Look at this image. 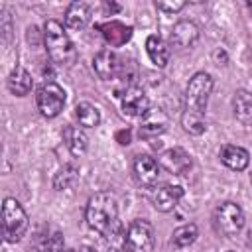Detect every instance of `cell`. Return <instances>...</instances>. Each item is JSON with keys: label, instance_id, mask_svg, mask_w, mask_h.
Segmentation results:
<instances>
[{"label": "cell", "instance_id": "obj_1", "mask_svg": "<svg viewBox=\"0 0 252 252\" xmlns=\"http://www.w3.org/2000/svg\"><path fill=\"white\" fill-rule=\"evenodd\" d=\"M213 91V77L205 71L195 73L185 89V100H183V112H181V126L185 132L199 136L207 128L205 110L209 102V94Z\"/></svg>", "mask_w": 252, "mask_h": 252}, {"label": "cell", "instance_id": "obj_2", "mask_svg": "<svg viewBox=\"0 0 252 252\" xmlns=\"http://www.w3.org/2000/svg\"><path fill=\"white\" fill-rule=\"evenodd\" d=\"M87 224L98 232L100 236H106L110 230H114L118 222V201L112 193L108 191H98L94 193L85 209Z\"/></svg>", "mask_w": 252, "mask_h": 252}, {"label": "cell", "instance_id": "obj_3", "mask_svg": "<svg viewBox=\"0 0 252 252\" xmlns=\"http://www.w3.org/2000/svg\"><path fill=\"white\" fill-rule=\"evenodd\" d=\"M43 43L47 49V55L53 65L57 67H71L77 59L75 45L63 26L57 20H47L43 26Z\"/></svg>", "mask_w": 252, "mask_h": 252}, {"label": "cell", "instance_id": "obj_4", "mask_svg": "<svg viewBox=\"0 0 252 252\" xmlns=\"http://www.w3.org/2000/svg\"><path fill=\"white\" fill-rule=\"evenodd\" d=\"M244 226V211L238 203L224 201L220 203L213 213V228L217 234L230 238L236 236Z\"/></svg>", "mask_w": 252, "mask_h": 252}, {"label": "cell", "instance_id": "obj_5", "mask_svg": "<svg viewBox=\"0 0 252 252\" xmlns=\"http://www.w3.org/2000/svg\"><path fill=\"white\" fill-rule=\"evenodd\" d=\"M2 228H4V240L6 242H18L28 230V215L24 207L8 197L2 205Z\"/></svg>", "mask_w": 252, "mask_h": 252}, {"label": "cell", "instance_id": "obj_6", "mask_svg": "<svg viewBox=\"0 0 252 252\" xmlns=\"http://www.w3.org/2000/svg\"><path fill=\"white\" fill-rule=\"evenodd\" d=\"M126 246L130 252H154L156 232L152 222H148L146 219L132 220L126 230Z\"/></svg>", "mask_w": 252, "mask_h": 252}, {"label": "cell", "instance_id": "obj_7", "mask_svg": "<svg viewBox=\"0 0 252 252\" xmlns=\"http://www.w3.org/2000/svg\"><path fill=\"white\" fill-rule=\"evenodd\" d=\"M65 98H67L65 91L57 83L49 81V83L41 85L39 91H37V110H39V114L45 116V118H55L63 110Z\"/></svg>", "mask_w": 252, "mask_h": 252}, {"label": "cell", "instance_id": "obj_8", "mask_svg": "<svg viewBox=\"0 0 252 252\" xmlns=\"http://www.w3.org/2000/svg\"><path fill=\"white\" fill-rule=\"evenodd\" d=\"M132 171H134L136 181L142 187H152V185H156V181L159 177V161L148 154H140L134 158Z\"/></svg>", "mask_w": 252, "mask_h": 252}, {"label": "cell", "instance_id": "obj_9", "mask_svg": "<svg viewBox=\"0 0 252 252\" xmlns=\"http://www.w3.org/2000/svg\"><path fill=\"white\" fill-rule=\"evenodd\" d=\"M150 110V100L144 93V89L132 85L122 94V112L128 116H146Z\"/></svg>", "mask_w": 252, "mask_h": 252}, {"label": "cell", "instance_id": "obj_10", "mask_svg": "<svg viewBox=\"0 0 252 252\" xmlns=\"http://www.w3.org/2000/svg\"><path fill=\"white\" fill-rule=\"evenodd\" d=\"M120 67H122V63L112 49H100L93 59V69L98 75V79H102V81H110V79L118 77Z\"/></svg>", "mask_w": 252, "mask_h": 252}, {"label": "cell", "instance_id": "obj_11", "mask_svg": "<svg viewBox=\"0 0 252 252\" xmlns=\"http://www.w3.org/2000/svg\"><path fill=\"white\" fill-rule=\"evenodd\" d=\"M159 165L173 175H183L191 167V156L183 148H169L159 154Z\"/></svg>", "mask_w": 252, "mask_h": 252}, {"label": "cell", "instance_id": "obj_12", "mask_svg": "<svg viewBox=\"0 0 252 252\" xmlns=\"http://www.w3.org/2000/svg\"><path fill=\"white\" fill-rule=\"evenodd\" d=\"M181 197H183V189L179 185H169L167 183V185H161V187H158L154 191L152 203H154V207L158 211L169 213V211H173L177 207V203L181 201Z\"/></svg>", "mask_w": 252, "mask_h": 252}, {"label": "cell", "instance_id": "obj_13", "mask_svg": "<svg viewBox=\"0 0 252 252\" xmlns=\"http://www.w3.org/2000/svg\"><path fill=\"white\" fill-rule=\"evenodd\" d=\"M219 158H220V161H222L228 169H232V171H242V169H246L248 163H250V154H248L244 148L234 146V144L222 146L220 152H219Z\"/></svg>", "mask_w": 252, "mask_h": 252}, {"label": "cell", "instance_id": "obj_14", "mask_svg": "<svg viewBox=\"0 0 252 252\" xmlns=\"http://www.w3.org/2000/svg\"><path fill=\"white\" fill-rule=\"evenodd\" d=\"M199 37V28L189 22V20H181L173 26L171 33H169V41L175 45V47H191Z\"/></svg>", "mask_w": 252, "mask_h": 252}, {"label": "cell", "instance_id": "obj_15", "mask_svg": "<svg viewBox=\"0 0 252 252\" xmlns=\"http://www.w3.org/2000/svg\"><path fill=\"white\" fill-rule=\"evenodd\" d=\"M100 32H102L104 41L110 47H120V45H124L132 37V28L130 26H124L122 22H116V20H110V22L102 24L100 26Z\"/></svg>", "mask_w": 252, "mask_h": 252}, {"label": "cell", "instance_id": "obj_16", "mask_svg": "<svg viewBox=\"0 0 252 252\" xmlns=\"http://www.w3.org/2000/svg\"><path fill=\"white\" fill-rule=\"evenodd\" d=\"M33 250L35 252H63V234L49 226L43 228L41 232L35 234Z\"/></svg>", "mask_w": 252, "mask_h": 252}, {"label": "cell", "instance_id": "obj_17", "mask_svg": "<svg viewBox=\"0 0 252 252\" xmlns=\"http://www.w3.org/2000/svg\"><path fill=\"white\" fill-rule=\"evenodd\" d=\"M167 128V116L163 110H148V114L142 118V126H140V136L144 138H154L159 136L161 132H165Z\"/></svg>", "mask_w": 252, "mask_h": 252}, {"label": "cell", "instance_id": "obj_18", "mask_svg": "<svg viewBox=\"0 0 252 252\" xmlns=\"http://www.w3.org/2000/svg\"><path fill=\"white\" fill-rule=\"evenodd\" d=\"M91 20V6L87 2H71L65 12V26L69 30H83Z\"/></svg>", "mask_w": 252, "mask_h": 252}, {"label": "cell", "instance_id": "obj_19", "mask_svg": "<svg viewBox=\"0 0 252 252\" xmlns=\"http://www.w3.org/2000/svg\"><path fill=\"white\" fill-rule=\"evenodd\" d=\"M232 110L238 122L252 124V93L246 89H238L232 96Z\"/></svg>", "mask_w": 252, "mask_h": 252}, {"label": "cell", "instance_id": "obj_20", "mask_svg": "<svg viewBox=\"0 0 252 252\" xmlns=\"http://www.w3.org/2000/svg\"><path fill=\"white\" fill-rule=\"evenodd\" d=\"M63 140H65V146L69 148V152L73 156H83L87 152V146H89V138L87 134L79 128V126H71L67 124L63 128Z\"/></svg>", "mask_w": 252, "mask_h": 252}, {"label": "cell", "instance_id": "obj_21", "mask_svg": "<svg viewBox=\"0 0 252 252\" xmlns=\"http://www.w3.org/2000/svg\"><path fill=\"white\" fill-rule=\"evenodd\" d=\"M146 51H148L150 61L156 67H165L167 65V61H169V47H167V43L159 35H150L146 39Z\"/></svg>", "mask_w": 252, "mask_h": 252}, {"label": "cell", "instance_id": "obj_22", "mask_svg": "<svg viewBox=\"0 0 252 252\" xmlns=\"http://www.w3.org/2000/svg\"><path fill=\"white\" fill-rule=\"evenodd\" d=\"M32 87H33V79H32V75L24 67H16L10 73V77H8V89H10L12 94L26 96L32 91Z\"/></svg>", "mask_w": 252, "mask_h": 252}, {"label": "cell", "instance_id": "obj_23", "mask_svg": "<svg viewBox=\"0 0 252 252\" xmlns=\"http://www.w3.org/2000/svg\"><path fill=\"white\" fill-rule=\"evenodd\" d=\"M75 114H77V118H79V124L85 126V128H94V126H98V122H100V112H98V108H96L94 104H91V102H79V104L75 106Z\"/></svg>", "mask_w": 252, "mask_h": 252}, {"label": "cell", "instance_id": "obj_24", "mask_svg": "<svg viewBox=\"0 0 252 252\" xmlns=\"http://www.w3.org/2000/svg\"><path fill=\"white\" fill-rule=\"evenodd\" d=\"M197 236H199V230H197L195 224H183V226H179V228L173 230L171 242H173V246H177V248H185V246L193 244V242L197 240Z\"/></svg>", "mask_w": 252, "mask_h": 252}, {"label": "cell", "instance_id": "obj_25", "mask_svg": "<svg viewBox=\"0 0 252 252\" xmlns=\"http://www.w3.org/2000/svg\"><path fill=\"white\" fill-rule=\"evenodd\" d=\"M77 167L75 165H65L57 175H55V179H53V187L55 189H67V187H71L75 181H77Z\"/></svg>", "mask_w": 252, "mask_h": 252}, {"label": "cell", "instance_id": "obj_26", "mask_svg": "<svg viewBox=\"0 0 252 252\" xmlns=\"http://www.w3.org/2000/svg\"><path fill=\"white\" fill-rule=\"evenodd\" d=\"M185 6V2H156V8L167 14H175Z\"/></svg>", "mask_w": 252, "mask_h": 252}, {"label": "cell", "instance_id": "obj_27", "mask_svg": "<svg viewBox=\"0 0 252 252\" xmlns=\"http://www.w3.org/2000/svg\"><path fill=\"white\" fill-rule=\"evenodd\" d=\"M120 144H130V132H118Z\"/></svg>", "mask_w": 252, "mask_h": 252}, {"label": "cell", "instance_id": "obj_28", "mask_svg": "<svg viewBox=\"0 0 252 252\" xmlns=\"http://www.w3.org/2000/svg\"><path fill=\"white\" fill-rule=\"evenodd\" d=\"M79 252H96V250H94V248H89V246H83Z\"/></svg>", "mask_w": 252, "mask_h": 252}, {"label": "cell", "instance_id": "obj_29", "mask_svg": "<svg viewBox=\"0 0 252 252\" xmlns=\"http://www.w3.org/2000/svg\"><path fill=\"white\" fill-rule=\"evenodd\" d=\"M246 6H248V10L252 12V0H248V2H246Z\"/></svg>", "mask_w": 252, "mask_h": 252}, {"label": "cell", "instance_id": "obj_30", "mask_svg": "<svg viewBox=\"0 0 252 252\" xmlns=\"http://www.w3.org/2000/svg\"><path fill=\"white\" fill-rule=\"evenodd\" d=\"M250 183H252V175H250Z\"/></svg>", "mask_w": 252, "mask_h": 252}, {"label": "cell", "instance_id": "obj_31", "mask_svg": "<svg viewBox=\"0 0 252 252\" xmlns=\"http://www.w3.org/2000/svg\"><path fill=\"white\" fill-rule=\"evenodd\" d=\"M228 252H232V250H228Z\"/></svg>", "mask_w": 252, "mask_h": 252}]
</instances>
